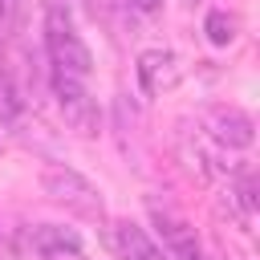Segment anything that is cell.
I'll list each match as a JSON object with an SVG mask.
<instances>
[{
	"instance_id": "6da1fadb",
	"label": "cell",
	"mask_w": 260,
	"mask_h": 260,
	"mask_svg": "<svg viewBox=\"0 0 260 260\" xmlns=\"http://www.w3.org/2000/svg\"><path fill=\"white\" fill-rule=\"evenodd\" d=\"M45 49H49L53 73H69V77H81V81L93 73V53L77 37V28H73V20L61 4H53L45 12Z\"/></svg>"
},
{
	"instance_id": "7a4b0ae2",
	"label": "cell",
	"mask_w": 260,
	"mask_h": 260,
	"mask_svg": "<svg viewBox=\"0 0 260 260\" xmlns=\"http://www.w3.org/2000/svg\"><path fill=\"white\" fill-rule=\"evenodd\" d=\"M41 191H45L57 207H65L69 215L106 223V199H102V191H98L85 175H77L73 167H45V171H41Z\"/></svg>"
},
{
	"instance_id": "3957f363",
	"label": "cell",
	"mask_w": 260,
	"mask_h": 260,
	"mask_svg": "<svg viewBox=\"0 0 260 260\" xmlns=\"http://www.w3.org/2000/svg\"><path fill=\"white\" fill-rule=\"evenodd\" d=\"M53 93H57V106H61V118H65L69 130L98 134V102L89 98V89H85L81 77L53 73Z\"/></svg>"
},
{
	"instance_id": "277c9868",
	"label": "cell",
	"mask_w": 260,
	"mask_h": 260,
	"mask_svg": "<svg viewBox=\"0 0 260 260\" xmlns=\"http://www.w3.org/2000/svg\"><path fill=\"white\" fill-rule=\"evenodd\" d=\"M134 69H138V85H142L146 98H158V93H167V89H175L183 81V65H179V57L171 49H146V53H138Z\"/></svg>"
},
{
	"instance_id": "5b68a950",
	"label": "cell",
	"mask_w": 260,
	"mask_h": 260,
	"mask_svg": "<svg viewBox=\"0 0 260 260\" xmlns=\"http://www.w3.org/2000/svg\"><path fill=\"white\" fill-rule=\"evenodd\" d=\"M106 248L118 260H162L158 244L146 236V228H138L134 219H110L106 223Z\"/></svg>"
},
{
	"instance_id": "8992f818",
	"label": "cell",
	"mask_w": 260,
	"mask_h": 260,
	"mask_svg": "<svg viewBox=\"0 0 260 260\" xmlns=\"http://www.w3.org/2000/svg\"><path fill=\"white\" fill-rule=\"evenodd\" d=\"M203 122H207V130H211V138H215L219 146L244 150V146H252V138H256L252 118H248L244 110H236V106H211V110L203 114Z\"/></svg>"
},
{
	"instance_id": "52a82bcc",
	"label": "cell",
	"mask_w": 260,
	"mask_h": 260,
	"mask_svg": "<svg viewBox=\"0 0 260 260\" xmlns=\"http://www.w3.org/2000/svg\"><path fill=\"white\" fill-rule=\"evenodd\" d=\"M28 248H32V256H41V252H57V248H81V240L73 228L37 223V228H28Z\"/></svg>"
},
{
	"instance_id": "ba28073f",
	"label": "cell",
	"mask_w": 260,
	"mask_h": 260,
	"mask_svg": "<svg viewBox=\"0 0 260 260\" xmlns=\"http://www.w3.org/2000/svg\"><path fill=\"white\" fill-rule=\"evenodd\" d=\"M203 32H207V41L211 45H232L236 41V32H240V20L232 16V12H211L207 20H203Z\"/></svg>"
},
{
	"instance_id": "9c48e42d",
	"label": "cell",
	"mask_w": 260,
	"mask_h": 260,
	"mask_svg": "<svg viewBox=\"0 0 260 260\" xmlns=\"http://www.w3.org/2000/svg\"><path fill=\"white\" fill-rule=\"evenodd\" d=\"M20 114H24V102H20L16 85H12V81L0 73V122H8V126H12Z\"/></svg>"
},
{
	"instance_id": "30bf717a",
	"label": "cell",
	"mask_w": 260,
	"mask_h": 260,
	"mask_svg": "<svg viewBox=\"0 0 260 260\" xmlns=\"http://www.w3.org/2000/svg\"><path fill=\"white\" fill-rule=\"evenodd\" d=\"M236 195H240V207H244V215H252V211H256V175H252V171H240Z\"/></svg>"
},
{
	"instance_id": "8fae6325",
	"label": "cell",
	"mask_w": 260,
	"mask_h": 260,
	"mask_svg": "<svg viewBox=\"0 0 260 260\" xmlns=\"http://www.w3.org/2000/svg\"><path fill=\"white\" fill-rule=\"evenodd\" d=\"M37 260H85L81 248H57V252H41Z\"/></svg>"
},
{
	"instance_id": "7c38bea8",
	"label": "cell",
	"mask_w": 260,
	"mask_h": 260,
	"mask_svg": "<svg viewBox=\"0 0 260 260\" xmlns=\"http://www.w3.org/2000/svg\"><path fill=\"white\" fill-rule=\"evenodd\" d=\"M162 0H134V8H142V12H154Z\"/></svg>"
},
{
	"instance_id": "4fadbf2b",
	"label": "cell",
	"mask_w": 260,
	"mask_h": 260,
	"mask_svg": "<svg viewBox=\"0 0 260 260\" xmlns=\"http://www.w3.org/2000/svg\"><path fill=\"white\" fill-rule=\"evenodd\" d=\"M0 260H8V248H4V244H0Z\"/></svg>"
}]
</instances>
